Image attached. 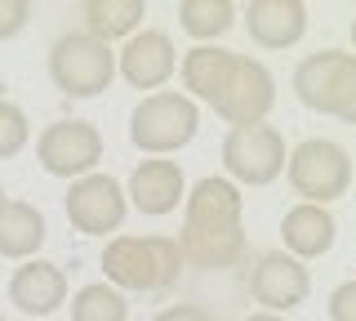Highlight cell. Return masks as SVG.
<instances>
[{
	"instance_id": "15",
	"label": "cell",
	"mask_w": 356,
	"mask_h": 321,
	"mask_svg": "<svg viewBox=\"0 0 356 321\" xmlns=\"http://www.w3.org/2000/svg\"><path fill=\"white\" fill-rule=\"evenodd\" d=\"M245 31L259 49H289L307 31V5L303 0H250Z\"/></svg>"
},
{
	"instance_id": "13",
	"label": "cell",
	"mask_w": 356,
	"mask_h": 321,
	"mask_svg": "<svg viewBox=\"0 0 356 321\" xmlns=\"http://www.w3.org/2000/svg\"><path fill=\"white\" fill-rule=\"evenodd\" d=\"M187 196V179H183V165L170 161V157H147L134 165L129 174V187H125V201L147 219H161V214H174L178 201Z\"/></svg>"
},
{
	"instance_id": "3",
	"label": "cell",
	"mask_w": 356,
	"mask_h": 321,
	"mask_svg": "<svg viewBox=\"0 0 356 321\" xmlns=\"http://www.w3.org/2000/svg\"><path fill=\"white\" fill-rule=\"evenodd\" d=\"M103 272H107V285L116 290H143V295H156V290H170L183 272V254H178V241L174 237H111L103 246Z\"/></svg>"
},
{
	"instance_id": "21",
	"label": "cell",
	"mask_w": 356,
	"mask_h": 321,
	"mask_svg": "<svg viewBox=\"0 0 356 321\" xmlns=\"http://www.w3.org/2000/svg\"><path fill=\"white\" fill-rule=\"evenodd\" d=\"M31 139V120L22 112L18 103H9V98H0V161L18 157L22 148H27Z\"/></svg>"
},
{
	"instance_id": "19",
	"label": "cell",
	"mask_w": 356,
	"mask_h": 321,
	"mask_svg": "<svg viewBox=\"0 0 356 321\" xmlns=\"http://www.w3.org/2000/svg\"><path fill=\"white\" fill-rule=\"evenodd\" d=\"M178 27L200 45H214L236 27V5L232 0H183L178 5Z\"/></svg>"
},
{
	"instance_id": "14",
	"label": "cell",
	"mask_w": 356,
	"mask_h": 321,
	"mask_svg": "<svg viewBox=\"0 0 356 321\" xmlns=\"http://www.w3.org/2000/svg\"><path fill=\"white\" fill-rule=\"evenodd\" d=\"M9 304L27 317H54L67 304V272L49 259H27L9 276Z\"/></svg>"
},
{
	"instance_id": "7",
	"label": "cell",
	"mask_w": 356,
	"mask_h": 321,
	"mask_svg": "<svg viewBox=\"0 0 356 321\" xmlns=\"http://www.w3.org/2000/svg\"><path fill=\"white\" fill-rule=\"evenodd\" d=\"M116 76V54L111 45L94 40L89 31H63L49 49V81L67 98H94L103 94Z\"/></svg>"
},
{
	"instance_id": "9",
	"label": "cell",
	"mask_w": 356,
	"mask_h": 321,
	"mask_svg": "<svg viewBox=\"0 0 356 321\" xmlns=\"http://www.w3.org/2000/svg\"><path fill=\"white\" fill-rule=\"evenodd\" d=\"M36 161L44 174L76 183V179L98 170V161H103V134L89 120H54L36 139Z\"/></svg>"
},
{
	"instance_id": "1",
	"label": "cell",
	"mask_w": 356,
	"mask_h": 321,
	"mask_svg": "<svg viewBox=\"0 0 356 321\" xmlns=\"http://www.w3.org/2000/svg\"><path fill=\"white\" fill-rule=\"evenodd\" d=\"M178 72H183L187 98L209 103L227 125H259L276 107L272 72L250 54L222 49V45H196L183 54Z\"/></svg>"
},
{
	"instance_id": "4",
	"label": "cell",
	"mask_w": 356,
	"mask_h": 321,
	"mask_svg": "<svg viewBox=\"0 0 356 321\" xmlns=\"http://www.w3.org/2000/svg\"><path fill=\"white\" fill-rule=\"evenodd\" d=\"M294 98L307 112L356 120V58L348 49H316L294 68Z\"/></svg>"
},
{
	"instance_id": "10",
	"label": "cell",
	"mask_w": 356,
	"mask_h": 321,
	"mask_svg": "<svg viewBox=\"0 0 356 321\" xmlns=\"http://www.w3.org/2000/svg\"><path fill=\"white\" fill-rule=\"evenodd\" d=\"M63 210H67V224L85 237H107V232H120L129 214V201H125V187H120L111 174H85L67 187L63 196Z\"/></svg>"
},
{
	"instance_id": "22",
	"label": "cell",
	"mask_w": 356,
	"mask_h": 321,
	"mask_svg": "<svg viewBox=\"0 0 356 321\" xmlns=\"http://www.w3.org/2000/svg\"><path fill=\"white\" fill-rule=\"evenodd\" d=\"M27 23H31L27 0H0V40H14Z\"/></svg>"
},
{
	"instance_id": "24",
	"label": "cell",
	"mask_w": 356,
	"mask_h": 321,
	"mask_svg": "<svg viewBox=\"0 0 356 321\" xmlns=\"http://www.w3.org/2000/svg\"><path fill=\"white\" fill-rule=\"evenodd\" d=\"M152 321H214V313L200 308V304H174V308H165V313H156Z\"/></svg>"
},
{
	"instance_id": "11",
	"label": "cell",
	"mask_w": 356,
	"mask_h": 321,
	"mask_svg": "<svg viewBox=\"0 0 356 321\" xmlns=\"http://www.w3.org/2000/svg\"><path fill=\"white\" fill-rule=\"evenodd\" d=\"M250 295L263 304V313H289V308L307 304L312 295V276L298 259H289L285 250H267L254 259L250 268Z\"/></svg>"
},
{
	"instance_id": "18",
	"label": "cell",
	"mask_w": 356,
	"mask_h": 321,
	"mask_svg": "<svg viewBox=\"0 0 356 321\" xmlns=\"http://www.w3.org/2000/svg\"><path fill=\"white\" fill-rule=\"evenodd\" d=\"M81 18H85V31L94 40H103V45H111V40L120 36H134V31L143 27V18H147V5L143 0H85L81 5Z\"/></svg>"
},
{
	"instance_id": "12",
	"label": "cell",
	"mask_w": 356,
	"mask_h": 321,
	"mask_svg": "<svg viewBox=\"0 0 356 321\" xmlns=\"http://www.w3.org/2000/svg\"><path fill=\"white\" fill-rule=\"evenodd\" d=\"M116 72L125 76L134 90H161L178 72V49H174L170 31H161V27L134 31L125 40V49L116 54Z\"/></svg>"
},
{
	"instance_id": "5",
	"label": "cell",
	"mask_w": 356,
	"mask_h": 321,
	"mask_svg": "<svg viewBox=\"0 0 356 321\" xmlns=\"http://www.w3.org/2000/svg\"><path fill=\"white\" fill-rule=\"evenodd\" d=\"M196 130H200V107L178 90L147 94L129 112V143L147 157H170V152L187 148Z\"/></svg>"
},
{
	"instance_id": "20",
	"label": "cell",
	"mask_w": 356,
	"mask_h": 321,
	"mask_svg": "<svg viewBox=\"0 0 356 321\" xmlns=\"http://www.w3.org/2000/svg\"><path fill=\"white\" fill-rule=\"evenodd\" d=\"M72 321H129V304L116 285L94 281L72 295Z\"/></svg>"
},
{
	"instance_id": "27",
	"label": "cell",
	"mask_w": 356,
	"mask_h": 321,
	"mask_svg": "<svg viewBox=\"0 0 356 321\" xmlns=\"http://www.w3.org/2000/svg\"><path fill=\"white\" fill-rule=\"evenodd\" d=\"M0 321H5V317H0Z\"/></svg>"
},
{
	"instance_id": "23",
	"label": "cell",
	"mask_w": 356,
	"mask_h": 321,
	"mask_svg": "<svg viewBox=\"0 0 356 321\" xmlns=\"http://www.w3.org/2000/svg\"><path fill=\"white\" fill-rule=\"evenodd\" d=\"M330 321H356V281H343L330 295Z\"/></svg>"
},
{
	"instance_id": "17",
	"label": "cell",
	"mask_w": 356,
	"mask_h": 321,
	"mask_svg": "<svg viewBox=\"0 0 356 321\" xmlns=\"http://www.w3.org/2000/svg\"><path fill=\"white\" fill-rule=\"evenodd\" d=\"M49 228H44V214L31 201H5L0 210V254L5 259H36V250L44 246Z\"/></svg>"
},
{
	"instance_id": "8",
	"label": "cell",
	"mask_w": 356,
	"mask_h": 321,
	"mask_svg": "<svg viewBox=\"0 0 356 321\" xmlns=\"http://www.w3.org/2000/svg\"><path fill=\"white\" fill-rule=\"evenodd\" d=\"M222 170L227 183L245 187H267L285 174V134L276 125H232L222 139Z\"/></svg>"
},
{
	"instance_id": "26",
	"label": "cell",
	"mask_w": 356,
	"mask_h": 321,
	"mask_svg": "<svg viewBox=\"0 0 356 321\" xmlns=\"http://www.w3.org/2000/svg\"><path fill=\"white\" fill-rule=\"evenodd\" d=\"M5 201H9V196H5V187H0V210H5Z\"/></svg>"
},
{
	"instance_id": "16",
	"label": "cell",
	"mask_w": 356,
	"mask_h": 321,
	"mask_svg": "<svg viewBox=\"0 0 356 321\" xmlns=\"http://www.w3.org/2000/svg\"><path fill=\"white\" fill-rule=\"evenodd\" d=\"M281 241H285V254L289 259H321V254L334 250L339 241V224L325 205H303L298 201L294 210H285L281 219Z\"/></svg>"
},
{
	"instance_id": "2",
	"label": "cell",
	"mask_w": 356,
	"mask_h": 321,
	"mask_svg": "<svg viewBox=\"0 0 356 321\" xmlns=\"http://www.w3.org/2000/svg\"><path fill=\"white\" fill-rule=\"evenodd\" d=\"M183 232L178 254L192 268H232L245 259V196L236 183L205 174L183 196Z\"/></svg>"
},
{
	"instance_id": "25",
	"label": "cell",
	"mask_w": 356,
	"mask_h": 321,
	"mask_svg": "<svg viewBox=\"0 0 356 321\" xmlns=\"http://www.w3.org/2000/svg\"><path fill=\"white\" fill-rule=\"evenodd\" d=\"M241 321H285V317H276V313H250V317H241Z\"/></svg>"
},
{
	"instance_id": "6",
	"label": "cell",
	"mask_w": 356,
	"mask_h": 321,
	"mask_svg": "<svg viewBox=\"0 0 356 321\" xmlns=\"http://www.w3.org/2000/svg\"><path fill=\"white\" fill-rule=\"evenodd\" d=\"M285 179L303 205H330L352 187V157L334 139H303L294 152H285Z\"/></svg>"
}]
</instances>
